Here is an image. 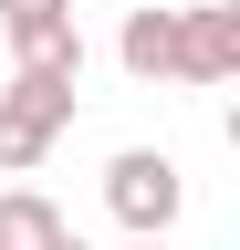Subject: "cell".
Returning a JSON list of instances; mask_svg holds the SVG:
<instances>
[{"mask_svg":"<svg viewBox=\"0 0 240 250\" xmlns=\"http://www.w3.org/2000/svg\"><path fill=\"white\" fill-rule=\"evenodd\" d=\"M73 94L84 73H63V62H32L11 94H0V177H32L52 146H63V125H73Z\"/></svg>","mask_w":240,"mask_h":250,"instance_id":"6da1fadb","label":"cell"},{"mask_svg":"<svg viewBox=\"0 0 240 250\" xmlns=\"http://www.w3.org/2000/svg\"><path fill=\"white\" fill-rule=\"evenodd\" d=\"M105 208L126 219L136 240H167L177 229V208H188V177H177V156H157V146H126L105 167Z\"/></svg>","mask_w":240,"mask_h":250,"instance_id":"7a4b0ae2","label":"cell"},{"mask_svg":"<svg viewBox=\"0 0 240 250\" xmlns=\"http://www.w3.org/2000/svg\"><path fill=\"white\" fill-rule=\"evenodd\" d=\"M0 31H11L21 73H32V62H63V73H84V31H73V0H0Z\"/></svg>","mask_w":240,"mask_h":250,"instance_id":"3957f363","label":"cell"},{"mask_svg":"<svg viewBox=\"0 0 240 250\" xmlns=\"http://www.w3.org/2000/svg\"><path fill=\"white\" fill-rule=\"evenodd\" d=\"M230 73H240V11L230 0L177 11V83H230Z\"/></svg>","mask_w":240,"mask_h":250,"instance_id":"277c9868","label":"cell"},{"mask_svg":"<svg viewBox=\"0 0 240 250\" xmlns=\"http://www.w3.org/2000/svg\"><path fill=\"white\" fill-rule=\"evenodd\" d=\"M115 62H126L136 83H167V73H177V11H157V0H146V11H126Z\"/></svg>","mask_w":240,"mask_h":250,"instance_id":"5b68a950","label":"cell"},{"mask_svg":"<svg viewBox=\"0 0 240 250\" xmlns=\"http://www.w3.org/2000/svg\"><path fill=\"white\" fill-rule=\"evenodd\" d=\"M52 240H63V208L42 188H11L0 198V250H52Z\"/></svg>","mask_w":240,"mask_h":250,"instance_id":"8992f818","label":"cell"},{"mask_svg":"<svg viewBox=\"0 0 240 250\" xmlns=\"http://www.w3.org/2000/svg\"><path fill=\"white\" fill-rule=\"evenodd\" d=\"M52 250H84V240H73V229H63V240H52Z\"/></svg>","mask_w":240,"mask_h":250,"instance_id":"52a82bcc","label":"cell"},{"mask_svg":"<svg viewBox=\"0 0 240 250\" xmlns=\"http://www.w3.org/2000/svg\"><path fill=\"white\" fill-rule=\"evenodd\" d=\"M126 250H167V240H126Z\"/></svg>","mask_w":240,"mask_h":250,"instance_id":"ba28073f","label":"cell"}]
</instances>
